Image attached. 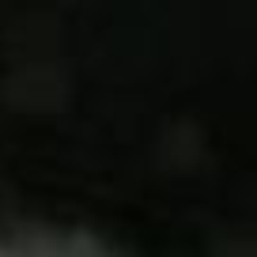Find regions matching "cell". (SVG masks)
Instances as JSON below:
<instances>
[]
</instances>
